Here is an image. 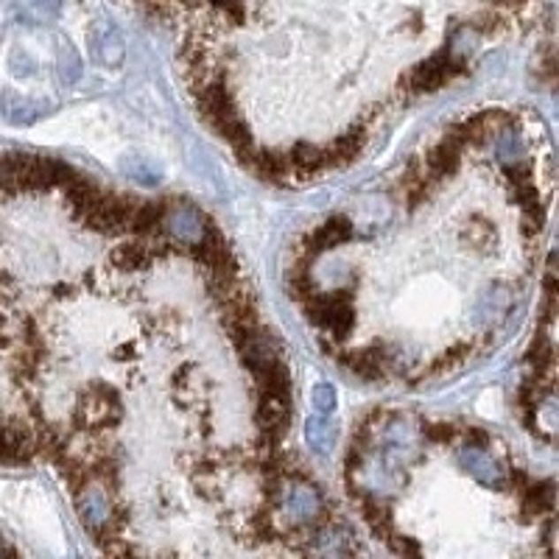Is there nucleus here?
Listing matches in <instances>:
<instances>
[{
  "mask_svg": "<svg viewBox=\"0 0 559 559\" xmlns=\"http://www.w3.org/2000/svg\"><path fill=\"white\" fill-rule=\"evenodd\" d=\"M288 294L294 296L296 302H308L313 294H317V288H313V280L308 277L305 266H294L291 274H288Z\"/></svg>",
  "mask_w": 559,
  "mask_h": 559,
  "instance_id": "nucleus-14",
  "label": "nucleus"
},
{
  "mask_svg": "<svg viewBox=\"0 0 559 559\" xmlns=\"http://www.w3.org/2000/svg\"><path fill=\"white\" fill-rule=\"evenodd\" d=\"M464 433V442L470 445V448H486L489 445V433L484 431V428H479V425H470V428H464L462 431Z\"/></svg>",
  "mask_w": 559,
  "mask_h": 559,
  "instance_id": "nucleus-22",
  "label": "nucleus"
},
{
  "mask_svg": "<svg viewBox=\"0 0 559 559\" xmlns=\"http://www.w3.org/2000/svg\"><path fill=\"white\" fill-rule=\"evenodd\" d=\"M506 177H509L512 185H526V182H532V165L523 160H515V165H506Z\"/></svg>",
  "mask_w": 559,
  "mask_h": 559,
  "instance_id": "nucleus-20",
  "label": "nucleus"
},
{
  "mask_svg": "<svg viewBox=\"0 0 559 559\" xmlns=\"http://www.w3.org/2000/svg\"><path fill=\"white\" fill-rule=\"evenodd\" d=\"M459 73H464V62L459 57H453L450 50H440L431 59L419 62L411 73L403 79L406 93L409 96H423V93H436L440 87H445L450 79H456Z\"/></svg>",
  "mask_w": 559,
  "mask_h": 559,
  "instance_id": "nucleus-1",
  "label": "nucleus"
},
{
  "mask_svg": "<svg viewBox=\"0 0 559 559\" xmlns=\"http://www.w3.org/2000/svg\"><path fill=\"white\" fill-rule=\"evenodd\" d=\"M464 238L479 241V247H486V243L493 241V226L484 224V221H476V224H470V230L464 233Z\"/></svg>",
  "mask_w": 559,
  "mask_h": 559,
  "instance_id": "nucleus-21",
  "label": "nucleus"
},
{
  "mask_svg": "<svg viewBox=\"0 0 559 559\" xmlns=\"http://www.w3.org/2000/svg\"><path fill=\"white\" fill-rule=\"evenodd\" d=\"M498 154L503 157L506 163L520 160V157H523V140L515 132H503L501 140H498Z\"/></svg>",
  "mask_w": 559,
  "mask_h": 559,
  "instance_id": "nucleus-15",
  "label": "nucleus"
},
{
  "mask_svg": "<svg viewBox=\"0 0 559 559\" xmlns=\"http://www.w3.org/2000/svg\"><path fill=\"white\" fill-rule=\"evenodd\" d=\"M459 165H462V146L450 134H445L440 143L431 146L425 154V168L433 180L453 177V173L459 171Z\"/></svg>",
  "mask_w": 559,
  "mask_h": 559,
  "instance_id": "nucleus-7",
  "label": "nucleus"
},
{
  "mask_svg": "<svg viewBox=\"0 0 559 559\" xmlns=\"http://www.w3.org/2000/svg\"><path fill=\"white\" fill-rule=\"evenodd\" d=\"M249 168L257 173L264 182H283L288 173H291V160L288 154H280V151H266V149H257L249 160Z\"/></svg>",
  "mask_w": 559,
  "mask_h": 559,
  "instance_id": "nucleus-10",
  "label": "nucleus"
},
{
  "mask_svg": "<svg viewBox=\"0 0 559 559\" xmlns=\"http://www.w3.org/2000/svg\"><path fill=\"white\" fill-rule=\"evenodd\" d=\"M470 353H473V347H470L467 341H456L450 349H445V353L433 361V366H431V375H436V372H445V370H453V366H459V364H464L467 358H470Z\"/></svg>",
  "mask_w": 559,
  "mask_h": 559,
  "instance_id": "nucleus-13",
  "label": "nucleus"
},
{
  "mask_svg": "<svg viewBox=\"0 0 559 559\" xmlns=\"http://www.w3.org/2000/svg\"><path fill=\"white\" fill-rule=\"evenodd\" d=\"M151 247L146 243H124V247H115L110 252V264L120 272H140V269H149L151 264Z\"/></svg>",
  "mask_w": 559,
  "mask_h": 559,
  "instance_id": "nucleus-12",
  "label": "nucleus"
},
{
  "mask_svg": "<svg viewBox=\"0 0 559 559\" xmlns=\"http://www.w3.org/2000/svg\"><path fill=\"white\" fill-rule=\"evenodd\" d=\"M459 462H462L479 481H484L486 486H498V489L506 486V473H503V470H501L493 459H486V456H484V450H481V448H470V445H464V448L459 450Z\"/></svg>",
  "mask_w": 559,
  "mask_h": 559,
  "instance_id": "nucleus-9",
  "label": "nucleus"
},
{
  "mask_svg": "<svg viewBox=\"0 0 559 559\" xmlns=\"http://www.w3.org/2000/svg\"><path fill=\"white\" fill-rule=\"evenodd\" d=\"M210 218L202 216L199 210L194 204H177L173 207L168 202V210H165V218H163V226L165 230L180 241V247H188V243H196L204 233V224Z\"/></svg>",
  "mask_w": 559,
  "mask_h": 559,
  "instance_id": "nucleus-3",
  "label": "nucleus"
},
{
  "mask_svg": "<svg viewBox=\"0 0 559 559\" xmlns=\"http://www.w3.org/2000/svg\"><path fill=\"white\" fill-rule=\"evenodd\" d=\"M554 481H537V484H526L520 489V501H523V515H548L554 512Z\"/></svg>",
  "mask_w": 559,
  "mask_h": 559,
  "instance_id": "nucleus-11",
  "label": "nucleus"
},
{
  "mask_svg": "<svg viewBox=\"0 0 559 559\" xmlns=\"http://www.w3.org/2000/svg\"><path fill=\"white\" fill-rule=\"evenodd\" d=\"M353 238V224H349L347 216H333L330 221H325L322 226H317L305 241H302V257L310 260L319 252L336 247V243H347Z\"/></svg>",
  "mask_w": 559,
  "mask_h": 559,
  "instance_id": "nucleus-4",
  "label": "nucleus"
},
{
  "mask_svg": "<svg viewBox=\"0 0 559 559\" xmlns=\"http://www.w3.org/2000/svg\"><path fill=\"white\" fill-rule=\"evenodd\" d=\"M0 554H17L11 546H6V543H4V537H0Z\"/></svg>",
  "mask_w": 559,
  "mask_h": 559,
  "instance_id": "nucleus-23",
  "label": "nucleus"
},
{
  "mask_svg": "<svg viewBox=\"0 0 559 559\" xmlns=\"http://www.w3.org/2000/svg\"><path fill=\"white\" fill-rule=\"evenodd\" d=\"M387 543L392 546V551L394 554H403V556H419V546L414 543V540H409V537H400V534H389L387 537Z\"/></svg>",
  "mask_w": 559,
  "mask_h": 559,
  "instance_id": "nucleus-19",
  "label": "nucleus"
},
{
  "mask_svg": "<svg viewBox=\"0 0 559 559\" xmlns=\"http://www.w3.org/2000/svg\"><path fill=\"white\" fill-rule=\"evenodd\" d=\"M165 210L168 202H140L134 204L129 224H126V233L137 235V238H151L163 230V218H165Z\"/></svg>",
  "mask_w": 559,
  "mask_h": 559,
  "instance_id": "nucleus-8",
  "label": "nucleus"
},
{
  "mask_svg": "<svg viewBox=\"0 0 559 559\" xmlns=\"http://www.w3.org/2000/svg\"><path fill=\"white\" fill-rule=\"evenodd\" d=\"M76 506H79V515H81V523L87 529H90L93 534L107 523L110 517V498L107 493H103L101 486H90V481H87L81 489H76Z\"/></svg>",
  "mask_w": 559,
  "mask_h": 559,
  "instance_id": "nucleus-6",
  "label": "nucleus"
},
{
  "mask_svg": "<svg viewBox=\"0 0 559 559\" xmlns=\"http://www.w3.org/2000/svg\"><path fill=\"white\" fill-rule=\"evenodd\" d=\"M425 433V440L431 442H450L453 436H456V425H450V423H428L423 428Z\"/></svg>",
  "mask_w": 559,
  "mask_h": 559,
  "instance_id": "nucleus-17",
  "label": "nucleus"
},
{
  "mask_svg": "<svg viewBox=\"0 0 559 559\" xmlns=\"http://www.w3.org/2000/svg\"><path fill=\"white\" fill-rule=\"evenodd\" d=\"M313 406H317L319 414H327L330 409L336 406V392L327 387V383H319L317 389H313Z\"/></svg>",
  "mask_w": 559,
  "mask_h": 559,
  "instance_id": "nucleus-18",
  "label": "nucleus"
},
{
  "mask_svg": "<svg viewBox=\"0 0 559 559\" xmlns=\"http://www.w3.org/2000/svg\"><path fill=\"white\" fill-rule=\"evenodd\" d=\"M339 361L344 366H349L356 375L366 378V380H378L387 375L389 370V353H387V347H380V344H372V347H364V349H353V353H339Z\"/></svg>",
  "mask_w": 559,
  "mask_h": 559,
  "instance_id": "nucleus-5",
  "label": "nucleus"
},
{
  "mask_svg": "<svg viewBox=\"0 0 559 559\" xmlns=\"http://www.w3.org/2000/svg\"><path fill=\"white\" fill-rule=\"evenodd\" d=\"M194 96L199 103V115L210 126L224 120L226 115H235V96L230 87H226V76L221 73H213L202 87H196Z\"/></svg>",
  "mask_w": 559,
  "mask_h": 559,
  "instance_id": "nucleus-2",
  "label": "nucleus"
},
{
  "mask_svg": "<svg viewBox=\"0 0 559 559\" xmlns=\"http://www.w3.org/2000/svg\"><path fill=\"white\" fill-rule=\"evenodd\" d=\"M308 440L325 453V450L330 448V442H333V428H330L327 423H313V419H310V425H308Z\"/></svg>",
  "mask_w": 559,
  "mask_h": 559,
  "instance_id": "nucleus-16",
  "label": "nucleus"
}]
</instances>
